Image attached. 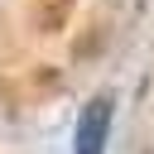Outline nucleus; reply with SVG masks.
<instances>
[{
	"label": "nucleus",
	"mask_w": 154,
	"mask_h": 154,
	"mask_svg": "<svg viewBox=\"0 0 154 154\" xmlns=\"http://www.w3.org/2000/svg\"><path fill=\"white\" fill-rule=\"evenodd\" d=\"M111 96H91L72 125V154H106V140H111Z\"/></svg>",
	"instance_id": "1"
}]
</instances>
